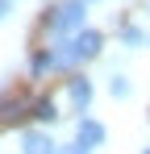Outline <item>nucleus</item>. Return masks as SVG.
Segmentation results:
<instances>
[{
    "label": "nucleus",
    "mask_w": 150,
    "mask_h": 154,
    "mask_svg": "<svg viewBox=\"0 0 150 154\" xmlns=\"http://www.w3.org/2000/svg\"><path fill=\"white\" fill-rule=\"evenodd\" d=\"M100 50H104V33H100V29H79L75 38L50 42V54H54V71H75L79 63L96 58Z\"/></svg>",
    "instance_id": "obj_1"
},
{
    "label": "nucleus",
    "mask_w": 150,
    "mask_h": 154,
    "mask_svg": "<svg viewBox=\"0 0 150 154\" xmlns=\"http://www.w3.org/2000/svg\"><path fill=\"white\" fill-rule=\"evenodd\" d=\"M83 17H88V4H83V0H63V4H54L46 13V33L54 42L75 38V33L83 29Z\"/></svg>",
    "instance_id": "obj_2"
},
{
    "label": "nucleus",
    "mask_w": 150,
    "mask_h": 154,
    "mask_svg": "<svg viewBox=\"0 0 150 154\" xmlns=\"http://www.w3.org/2000/svg\"><path fill=\"white\" fill-rule=\"evenodd\" d=\"M92 96H96V88H92V79H88V75H71V79H67V104H71L75 117H83V112H88Z\"/></svg>",
    "instance_id": "obj_3"
},
{
    "label": "nucleus",
    "mask_w": 150,
    "mask_h": 154,
    "mask_svg": "<svg viewBox=\"0 0 150 154\" xmlns=\"http://www.w3.org/2000/svg\"><path fill=\"white\" fill-rule=\"evenodd\" d=\"M104 137H108V129L100 125V121H92V117H79V125H75V142H79L88 154L96 150V146H104Z\"/></svg>",
    "instance_id": "obj_4"
},
{
    "label": "nucleus",
    "mask_w": 150,
    "mask_h": 154,
    "mask_svg": "<svg viewBox=\"0 0 150 154\" xmlns=\"http://www.w3.org/2000/svg\"><path fill=\"white\" fill-rule=\"evenodd\" d=\"M21 154H58V146H54V137L46 129H25L21 133Z\"/></svg>",
    "instance_id": "obj_5"
},
{
    "label": "nucleus",
    "mask_w": 150,
    "mask_h": 154,
    "mask_svg": "<svg viewBox=\"0 0 150 154\" xmlns=\"http://www.w3.org/2000/svg\"><path fill=\"white\" fill-rule=\"evenodd\" d=\"M121 46H125V50H138V46H146V29H138L133 21H125V25H121Z\"/></svg>",
    "instance_id": "obj_6"
},
{
    "label": "nucleus",
    "mask_w": 150,
    "mask_h": 154,
    "mask_svg": "<svg viewBox=\"0 0 150 154\" xmlns=\"http://www.w3.org/2000/svg\"><path fill=\"white\" fill-rule=\"evenodd\" d=\"M46 71H54V54H50V46H46V50H38L33 58H29V75H33V79H42Z\"/></svg>",
    "instance_id": "obj_7"
},
{
    "label": "nucleus",
    "mask_w": 150,
    "mask_h": 154,
    "mask_svg": "<svg viewBox=\"0 0 150 154\" xmlns=\"http://www.w3.org/2000/svg\"><path fill=\"white\" fill-rule=\"evenodd\" d=\"M33 117H38L42 125H50V121H58V104L50 100V96H42V100H33Z\"/></svg>",
    "instance_id": "obj_8"
},
{
    "label": "nucleus",
    "mask_w": 150,
    "mask_h": 154,
    "mask_svg": "<svg viewBox=\"0 0 150 154\" xmlns=\"http://www.w3.org/2000/svg\"><path fill=\"white\" fill-rule=\"evenodd\" d=\"M108 92H113L117 100H125V96L133 92V83H129V75H108Z\"/></svg>",
    "instance_id": "obj_9"
},
{
    "label": "nucleus",
    "mask_w": 150,
    "mask_h": 154,
    "mask_svg": "<svg viewBox=\"0 0 150 154\" xmlns=\"http://www.w3.org/2000/svg\"><path fill=\"white\" fill-rule=\"evenodd\" d=\"M58 154H88V150H83L79 142H67V146H58Z\"/></svg>",
    "instance_id": "obj_10"
},
{
    "label": "nucleus",
    "mask_w": 150,
    "mask_h": 154,
    "mask_svg": "<svg viewBox=\"0 0 150 154\" xmlns=\"http://www.w3.org/2000/svg\"><path fill=\"white\" fill-rule=\"evenodd\" d=\"M8 13H13V4H8V0H0V21H4Z\"/></svg>",
    "instance_id": "obj_11"
},
{
    "label": "nucleus",
    "mask_w": 150,
    "mask_h": 154,
    "mask_svg": "<svg viewBox=\"0 0 150 154\" xmlns=\"http://www.w3.org/2000/svg\"><path fill=\"white\" fill-rule=\"evenodd\" d=\"M146 46H150V33H146Z\"/></svg>",
    "instance_id": "obj_12"
},
{
    "label": "nucleus",
    "mask_w": 150,
    "mask_h": 154,
    "mask_svg": "<svg viewBox=\"0 0 150 154\" xmlns=\"http://www.w3.org/2000/svg\"><path fill=\"white\" fill-rule=\"evenodd\" d=\"M83 4H88V0H83Z\"/></svg>",
    "instance_id": "obj_13"
},
{
    "label": "nucleus",
    "mask_w": 150,
    "mask_h": 154,
    "mask_svg": "<svg viewBox=\"0 0 150 154\" xmlns=\"http://www.w3.org/2000/svg\"><path fill=\"white\" fill-rule=\"evenodd\" d=\"M146 154H150V150H146Z\"/></svg>",
    "instance_id": "obj_14"
}]
</instances>
